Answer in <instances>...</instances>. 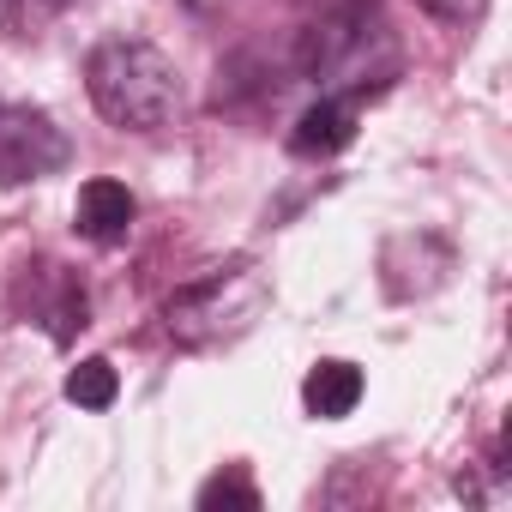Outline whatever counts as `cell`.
Returning <instances> with one entry per match:
<instances>
[{"instance_id": "9", "label": "cell", "mask_w": 512, "mask_h": 512, "mask_svg": "<svg viewBox=\"0 0 512 512\" xmlns=\"http://www.w3.org/2000/svg\"><path fill=\"white\" fill-rule=\"evenodd\" d=\"M217 500H223V506H260L253 482H235V476H229V482L217 476V482H205V488H199V506H217Z\"/></svg>"}, {"instance_id": "6", "label": "cell", "mask_w": 512, "mask_h": 512, "mask_svg": "<svg viewBox=\"0 0 512 512\" xmlns=\"http://www.w3.org/2000/svg\"><path fill=\"white\" fill-rule=\"evenodd\" d=\"M302 404H308V416H320V422H344L356 404H362V368L356 362H314L308 368V380H302Z\"/></svg>"}, {"instance_id": "8", "label": "cell", "mask_w": 512, "mask_h": 512, "mask_svg": "<svg viewBox=\"0 0 512 512\" xmlns=\"http://www.w3.org/2000/svg\"><path fill=\"white\" fill-rule=\"evenodd\" d=\"M115 392H121V374H115V362H103V356H85V362L67 374V398H73L79 410H109Z\"/></svg>"}, {"instance_id": "11", "label": "cell", "mask_w": 512, "mask_h": 512, "mask_svg": "<svg viewBox=\"0 0 512 512\" xmlns=\"http://www.w3.org/2000/svg\"><path fill=\"white\" fill-rule=\"evenodd\" d=\"M193 7H211V0H193Z\"/></svg>"}, {"instance_id": "7", "label": "cell", "mask_w": 512, "mask_h": 512, "mask_svg": "<svg viewBox=\"0 0 512 512\" xmlns=\"http://www.w3.org/2000/svg\"><path fill=\"white\" fill-rule=\"evenodd\" d=\"M350 139H356V109H350V97H320V103L296 121L290 151H296V157H332V151H344Z\"/></svg>"}, {"instance_id": "2", "label": "cell", "mask_w": 512, "mask_h": 512, "mask_svg": "<svg viewBox=\"0 0 512 512\" xmlns=\"http://www.w3.org/2000/svg\"><path fill=\"white\" fill-rule=\"evenodd\" d=\"M302 67H308V79H320L332 91H368L398 73V43L374 7H344L308 31Z\"/></svg>"}, {"instance_id": "4", "label": "cell", "mask_w": 512, "mask_h": 512, "mask_svg": "<svg viewBox=\"0 0 512 512\" xmlns=\"http://www.w3.org/2000/svg\"><path fill=\"white\" fill-rule=\"evenodd\" d=\"M67 163V139L43 115L0 109V181H43Z\"/></svg>"}, {"instance_id": "3", "label": "cell", "mask_w": 512, "mask_h": 512, "mask_svg": "<svg viewBox=\"0 0 512 512\" xmlns=\"http://www.w3.org/2000/svg\"><path fill=\"white\" fill-rule=\"evenodd\" d=\"M266 308V284L260 272H217L193 290H181L169 308H163V326L175 344L187 350H205V344H223V338H241L253 326V314Z\"/></svg>"}, {"instance_id": "10", "label": "cell", "mask_w": 512, "mask_h": 512, "mask_svg": "<svg viewBox=\"0 0 512 512\" xmlns=\"http://www.w3.org/2000/svg\"><path fill=\"white\" fill-rule=\"evenodd\" d=\"M416 7H428L434 19H452V25H470L482 13V0H416Z\"/></svg>"}, {"instance_id": "5", "label": "cell", "mask_w": 512, "mask_h": 512, "mask_svg": "<svg viewBox=\"0 0 512 512\" xmlns=\"http://www.w3.org/2000/svg\"><path fill=\"white\" fill-rule=\"evenodd\" d=\"M133 193L121 187V181H109V175H97V181H85L79 187V205H73V217H79V235H91V241H103V247H115V241H127V229H133Z\"/></svg>"}, {"instance_id": "1", "label": "cell", "mask_w": 512, "mask_h": 512, "mask_svg": "<svg viewBox=\"0 0 512 512\" xmlns=\"http://www.w3.org/2000/svg\"><path fill=\"white\" fill-rule=\"evenodd\" d=\"M85 91H91L97 115L109 127H121V133H157L181 109V73L145 37H109V43H97L91 61H85Z\"/></svg>"}]
</instances>
